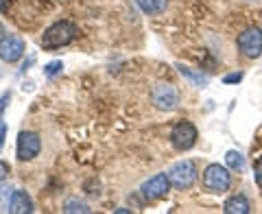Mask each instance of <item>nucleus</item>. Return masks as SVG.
<instances>
[{
  "mask_svg": "<svg viewBox=\"0 0 262 214\" xmlns=\"http://www.w3.org/2000/svg\"><path fill=\"white\" fill-rule=\"evenodd\" d=\"M79 35V29L75 27L72 22H55L53 27H48L44 31V37H42V46L46 51H53V48H61V46H68L70 42H75Z\"/></svg>",
  "mask_w": 262,
  "mask_h": 214,
  "instance_id": "nucleus-1",
  "label": "nucleus"
},
{
  "mask_svg": "<svg viewBox=\"0 0 262 214\" xmlns=\"http://www.w3.org/2000/svg\"><path fill=\"white\" fill-rule=\"evenodd\" d=\"M232 186V173H229L227 166H221V164H210L203 170V188L208 192H214V195H221L229 190Z\"/></svg>",
  "mask_w": 262,
  "mask_h": 214,
  "instance_id": "nucleus-2",
  "label": "nucleus"
},
{
  "mask_svg": "<svg viewBox=\"0 0 262 214\" xmlns=\"http://www.w3.org/2000/svg\"><path fill=\"white\" fill-rule=\"evenodd\" d=\"M236 44H238V51L243 57H247V59H258L262 55V29L260 27H247L238 35Z\"/></svg>",
  "mask_w": 262,
  "mask_h": 214,
  "instance_id": "nucleus-3",
  "label": "nucleus"
},
{
  "mask_svg": "<svg viewBox=\"0 0 262 214\" xmlns=\"http://www.w3.org/2000/svg\"><path fill=\"white\" fill-rule=\"evenodd\" d=\"M168 179L170 184L179 190H186V188H190L194 182H196V166L192 160H182L173 164V166L168 168Z\"/></svg>",
  "mask_w": 262,
  "mask_h": 214,
  "instance_id": "nucleus-4",
  "label": "nucleus"
},
{
  "mask_svg": "<svg viewBox=\"0 0 262 214\" xmlns=\"http://www.w3.org/2000/svg\"><path fill=\"white\" fill-rule=\"evenodd\" d=\"M196 138H199L196 127L192 125V122H188V120L177 122V125L170 129V144H173L177 151L192 149V146L196 144Z\"/></svg>",
  "mask_w": 262,
  "mask_h": 214,
  "instance_id": "nucleus-5",
  "label": "nucleus"
},
{
  "mask_svg": "<svg viewBox=\"0 0 262 214\" xmlns=\"http://www.w3.org/2000/svg\"><path fill=\"white\" fill-rule=\"evenodd\" d=\"M151 101L158 110L170 112V110H175L179 103V92L173 83H158L151 90Z\"/></svg>",
  "mask_w": 262,
  "mask_h": 214,
  "instance_id": "nucleus-6",
  "label": "nucleus"
},
{
  "mask_svg": "<svg viewBox=\"0 0 262 214\" xmlns=\"http://www.w3.org/2000/svg\"><path fill=\"white\" fill-rule=\"evenodd\" d=\"M170 179H168V173H158V175H153L151 179H146V182L142 184L140 188V192L144 199H149V201H158L162 199V197H166L168 190H170Z\"/></svg>",
  "mask_w": 262,
  "mask_h": 214,
  "instance_id": "nucleus-7",
  "label": "nucleus"
},
{
  "mask_svg": "<svg viewBox=\"0 0 262 214\" xmlns=\"http://www.w3.org/2000/svg\"><path fill=\"white\" fill-rule=\"evenodd\" d=\"M24 55V39L18 35L0 37V59L7 63H15Z\"/></svg>",
  "mask_w": 262,
  "mask_h": 214,
  "instance_id": "nucleus-8",
  "label": "nucleus"
},
{
  "mask_svg": "<svg viewBox=\"0 0 262 214\" xmlns=\"http://www.w3.org/2000/svg\"><path fill=\"white\" fill-rule=\"evenodd\" d=\"M42 149V142H39V136L33 134V131H22L18 136V158L22 162L33 160Z\"/></svg>",
  "mask_w": 262,
  "mask_h": 214,
  "instance_id": "nucleus-9",
  "label": "nucleus"
},
{
  "mask_svg": "<svg viewBox=\"0 0 262 214\" xmlns=\"http://www.w3.org/2000/svg\"><path fill=\"white\" fill-rule=\"evenodd\" d=\"M7 210L11 214H29L33 212V201L27 195V190H13L9 203H7Z\"/></svg>",
  "mask_w": 262,
  "mask_h": 214,
  "instance_id": "nucleus-10",
  "label": "nucleus"
},
{
  "mask_svg": "<svg viewBox=\"0 0 262 214\" xmlns=\"http://www.w3.org/2000/svg\"><path fill=\"white\" fill-rule=\"evenodd\" d=\"M223 212L225 214H249L251 212V203L245 195H234L223 203Z\"/></svg>",
  "mask_w": 262,
  "mask_h": 214,
  "instance_id": "nucleus-11",
  "label": "nucleus"
},
{
  "mask_svg": "<svg viewBox=\"0 0 262 214\" xmlns=\"http://www.w3.org/2000/svg\"><path fill=\"white\" fill-rule=\"evenodd\" d=\"M177 70H179V75L190 81V85H194V88H206V85H208V77L201 75V72H194L192 68H188V66H182V63L177 66Z\"/></svg>",
  "mask_w": 262,
  "mask_h": 214,
  "instance_id": "nucleus-12",
  "label": "nucleus"
},
{
  "mask_svg": "<svg viewBox=\"0 0 262 214\" xmlns=\"http://www.w3.org/2000/svg\"><path fill=\"white\" fill-rule=\"evenodd\" d=\"M136 5L140 7V9H142L144 13H149V15H158V13H162L164 9H166L168 0H136Z\"/></svg>",
  "mask_w": 262,
  "mask_h": 214,
  "instance_id": "nucleus-13",
  "label": "nucleus"
},
{
  "mask_svg": "<svg viewBox=\"0 0 262 214\" xmlns=\"http://www.w3.org/2000/svg\"><path fill=\"white\" fill-rule=\"evenodd\" d=\"M225 164H227V168L229 170H243L245 168V158H243V153L241 151H227L225 153Z\"/></svg>",
  "mask_w": 262,
  "mask_h": 214,
  "instance_id": "nucleus-14",
  "label": "nucleus"
},
{
  "mask_svg": "<svg viewBox=\"0 0 262 214\" xmlns=\"http://www.w3.org/2000/svg\"><path fill=\"white\" fill-rule=\"evenodd\" d=\"M63 212H68V214H75V212H83L88 214L90 208H88V203L85 201H79V199H68L63 203Z\"/></svg>",
  "mask_w": 262,
  "mask_h": 214,
  "instance_id": "nucleus-15",
  "label": "nucleus"
},
{
  "mask_svg": "<svg viewBox=\"0 0 262 214\" xmlns=\"http://www.w3.org/2000/svg\"><path fill=\"white\" fill-rule=\"evenodd\" d=\"M61 68H63L61 61H51V63L44 66V75H46V77H55L57 72H61Z\"/></svg>",
  "mask_w": 262,
  "mask_h": 214,
  "instance_id": "nucleus-16",
  "label": "nucleus"
},
{
  "mask_svg": "<svg viewBox=\"0 0 262 214\" xmlns=\"http://www.w3.org/2000/svg\"><path fill=\"white\" fill-rule=\"evenodd\" d=\"M238 81H243V72H229V75L223 77V83H238Z\"/></svg>",
  "mask_w": 262,
  "mask_h": 214,
  "instance_id": "nucleus-17",
  "label": "nucleus"
},
{
  "mask_svg": "<svg viewBox=\"0 0 262 214\" xmlns=\"http://www.w3.org/2000/svg\"><path fill=\"white\" fill-rule=\"evenodd\" d=\"M253 175H256V184L262 188V158L256 160V166H253Z\"/></svg>",
  "mask_w": 262,
  "mask_h": 214,
  "instance_id": "nucleus-18",
  "label": "nucleus"
},
{
  "mask_svg": "<svg viewBox=\"0 0 262 214\" xmlns=\"http://www.w3.org/2000/svg\"><path fill=\"white\" fill-rule=\"evenodd\" d=\"M9 101H11V94L9 92H5V94H0V114H3L7 107H9Z\"/></svg>",
  "mask_w": 262,
  "mask_h": 214,
  "instance_id": "nucleus-19",
  "label": "nucleus"
},
{
  "mask_svg": "<svg viewBox=\"0 0 262 214\" xmlns=\"http://www.w3.org/2000/svg\"><path fill=\"white\" fill-rule=\"evenodd\" d=\"M5 138H7V122L0 120V151H3V146H5Z\"/></svg>",
  "mask_w": 262,
  "mask_h": 214,
  "instance_id": "nucleus-20",
  "label": "nucleus"
},
{
  "mask_svg": "<svg viewBox=\"0 0 262 214\" xmlns=\"http://www.w3.org/2000/svg\"><path fill=\"white\" fill-rule=\"evenodd\" d=\"M7 173H9V166H7L5 162H0V182L7 177Z\"/></svg>",
  "mask_w": 262,
  "mask_h": 214,
  "instance_id": "nucleus-21",
  "label": "nucleus"
},
{
  "mask_svg": "<svg viewBox=\"0 0 262 214\" xmlns=\"http://www.w3.org/2000/svg\"><path fill=\"white\" fill-rule=\"evenodd\" d=\"M5 3H7V0H0V9H3V5H5Z\"/></svg>",
  "mask_w": 262,
  "mask_h": 214,
  "instance_id": "nucleus-22",
  "label": "nucleus"
}]
</instances>
